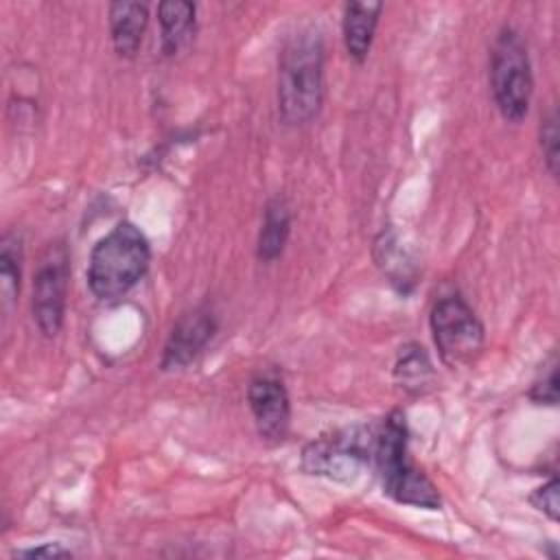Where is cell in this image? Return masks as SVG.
Here are the masks:
<instances>
[{
    "instance_id": "cell-5",
    "label": "cell",
    "mask_w": 560,
    "mask_h": 560,
    "mask_svg": "<svg viewBox=\"0 0 560 560\" xmlns=\"http://www.w3.org/2000/svg\"><path fill=\"white\" fill-rule=\"evenodd\" d=\"M376 429L352 424L322 433L304 444L300 466L306 475L352 483L372 462Z\"/></svg>"
},
{
    "instance_id": "cell-10",
    "label": "cell",
    "mask_w": 560,
    "mask_h": 560,
    "mask_svg": "<svg viewBox=\"0 0 560 560\" xmlns=\"http://www.w3.org/2000/svg\"><path fill=\"white\" fill-rule=\"evenodd\" d=\"M109 37L118 57L133 59L142 46L149 24V7L144 2L116 0L107 7Z\"/></svg>"
},
{
    "instance_id": "cell-1",
    "label": "cell",
    "mask_w": 560,
    "mask_h": 560,
    "mask_svg": "<svg viewBox=\"0 0 560 560\" xmlns=\"http://www.w3.org/2000/svg\"><path fill=\"white\" fill-rule=\"evenodd\" d=\"M324 105V37L304 24L287 35L278 55V114L289 127L313 122Z\"/></svg>"
},
{
    "instance_id": "cell-16",
    "label": "cell",
    "mask_w": 560,
    "mask_h": 560,
    "mask_svg": "<svg viewBox=\"0 0 560 560\" xmlns=\"http://www.w3.org/2000/svg\"><path fill=\"white\" fill-rule=\"evenodd\" d=\"M529 400L534 405H558V357L556 352L549 354V359L542 363L538 376L529 385Z\"/></svg>"
},
{
    "instance_id": "cell-17",
    "label": "cell",
    "mask_w": 560,
    "mask_h": 560,
    "mask_svg": "<svg viewBox=\"0 0 560 560\" xmlns=\"http://www.w3.org/2000/svg\"><path fill=\"white\" fill-rule=\"evenodd\" d=\"M538 140H540V151H542V160L545 166L549 171L551 177H558V140H560V131H558V112L556 107L549 109V114L540 120V129H538Z\"/></svg>"
},
{
    "instance_id": "cell-4",
    "label": "cell",
    "mask_w": 560,
    "mask_h": 560,
    "mask_svg": "<svg viewBox=\"0 0 560 560\" xmlns=\"http://www.w3.org/2000/svg\"><path fill=\"white\" fill-rule=\"evenodd\" d=\"M490 90L503 120L521 122L532 105L534 72L523 35L503 26L490 48Z\"/></svg>"
},
{
    "instance_id": "cell-2",
    "label": "cell",
    "mask_w": 560,
    "mask_h": 560,
    "mask_svg": "<svg viewBox=\"0 0 560 560\" xmlns=\"http://www.w3.org/2000/svg\"><path fill=\"white\" fill-rule=\"evenodd\" d=\"M149 265V238L136 223L120 221L90 252L85 269L88 289L98 302H116L147 276Z\"/></svg>"
},
{
    "instance_id": "cell-6",
    "label": "cell",
    "mask_w": 560,
    "mask_h": 560,
    "mask_svg": "<svg viewBox=\"0 0 560 560\" xmlns=\"http://www.w3.org/2000/svg\"><path fill=\"white\" fill-rule=\"evenodd\" d=\"M429 328L440 359L453 370L470 365L483 350L486 328L459 293L444 295L431 306Z\"/></svg>"
},
{
    "instance_id": "cell-13",
    "label": "cell",
    "mask_w": 560,
    "mask_h": 560,
    "mask_svg": "<svg viewBox=\"0 0 560 560\" xmlns=\"http://www.w3.org/2000/svg\"><path fill=\"white\" fill-rule=\"evenodd\" d=\"M291 206L284 197L276 195L265 203L262 210V223L256 238V258L265 265L276 262L287 247L289 234H291Z\"/></svg>"
},
{
    "instance_id": "cell-7",
    "label": "cell",
    "mask_w": 560,
    "mask_h": 560,
    "mask_svg": "<svg viewBox=\"0 0 560 560\" xmlns=\"http://www.w3.org/2000/svg\"><path fill=\"white\" fill-rule=\"evenodd\" d=\"M70 282V254L63 241L46 245L33 271V319L44 337H55L66 317Z\"/></svg>"
},
{
    "instance_id": "cell-12",
    "label": "cell",
    "mask_w": 560,
    "mask_h": 560,
    "mask_svg": "<svg viewBox=\"0 0 560 560\" xmlns=\"http://www.w3.org/2000/svg\"><path fill=\"white\" fill-rule=\"evenodd\" d=\"M160 50L164 57L179 55L195 37L197 4L188 0H162L158 4Z\"/></svg>"
},
{
    "instance_id": "cell-18",
    "label": "cell",
    "mask_w": 560,
    "mask_h": 560,
    "mask_svg": "<svg viewBox=\"0 0 560 560\" xmlns=\"http://www.w3.org/2000/svg\"><path fill=\"white\" fill-rule=\"evenodd\" d=\"M529 503L542 512L549 521H558L560 518V508H558V477L551 475L549 481H545L542 486H538L532 494H529Z\"/></svg>"
},
{
    "instance_id": "cell-9",
    "label": "cell",
    "mask_w": 560,
    "mask_h": 560,
    "mask_svg": "<svg viewBox=\"0 0 560 560\" xmlns=\"http://www.w3.org/2000/svg\"><path fill=\"white\" fill-rule=\"evenodd\" d=\"M217 330L219 322L210 308L197 306L182 313L164 341L160 370L175 372L188 368L208 348Z\"/></svg>"
},
{
    "instance_id": "cell-11",
    "label": "cell",
    "mask_w": 560,
    "mask_h": 560,
    "mask_svg": "<svg viewBox=\"0 0 560 560\" xmlns=\"http://www.w3.org/2000/svg\"><path fill=\"white\" fill-rule=\"evenodd\" d=\"M383 13V2H348L341 15V35L348 57L363 63L370 55L374 33Z\"/></svg>"
},
{
    "instance_id": "cell-15",
    "label": "cell",
    "mask_w": 560,
    "mask_h": 560,
    "mask_svg": "<svg viewBox=\"0 0 560 560\" xmlns=\"http://www.w3.org/2000/svg\"><path fill=\"white\" fill-rule=\"evenodd\" d=\"M22 260H24V243L18 232H7L0 243V291L2 306L9 308L20 295L22 287Z\"/></svg>"
},
{
    "instance_id": "cell-3",
    "label": "cell",
    "mask_w": 560,
    "mask_h": 560,
    "mask_svg": "<svg viewBox=\"0 0 560 560\" xmlns=\"http://www.w3.org/2000/svg\"><path fill=\"white\" fill-rule=\"evenodd\" d=\"M372 462L378 470L383 492L392 501L422 510L442 508L435 483L409 457V429L402 409L389 411L376 429Z\"/></svg>"
},
{
    "instance_id": "cell-14",
    "label": "cell",
    "mask_w": 560,
    "mask_h": 560,
    "mask_svg": "<svg viewBox=\"0 0 560 560\" xmlns=\"http://www.w3.org/2000/svg\"><path fill=\"white\" fill-rule=\"evenodd\" d=\"M394 381L398 383L400 389L413 396L424 394L433 385L435 370L422 346L407 343L400 348L398 359L394 363Z\"/></svg>"
},
{
    "instance_id": "cell-8",
    "label": "cell",
    "mask_w": 560,
    "mask_h": 560,
    "mask_svg": "<svg viewBox=\"0 0 560 560\" xmlns=\"http://www.w3.org/2000/svg\"><path fill=\"white\" fill-rule=\"evenodd\" d=\"M247 405L262 442L280 444L291 427V398L284 381L273 372L252 376L247 385Z\"/></svg>"
},
{
    "instance_id": "cell-19",
    "label": "cell",
    "mask_w": 560,
    "mask_h": 560,
    "mask_svg": "<svg viewBox=\"0 0 560 560\" xmlns=\"http://www.w3.org/2000/svg\"><path fill=\"white\" fill-rule=\"evenodd\" d=\"M15 558H70L72 551L61 547L59 542H42L37 547H24L13 551Z\"/></svg>"
}]
</instances>
